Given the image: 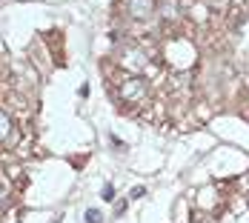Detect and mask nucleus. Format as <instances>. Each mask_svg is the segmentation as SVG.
I'll return each mask as SVG.
<instances>
[{"instance_id": "1", "label": "nucleus", "mask_w": 249, "mask_h": 223, "mask_svg": "<svg viewBox=\"0 0 249 223\" xmlns=\"http://www.w3.org/2000/svg\"><path fill=\"white\" fill-rule=\"evenodd\" d=\"M109 89L115 92L118 103H124L129 109H141L152 100V89H149V80L143 74H132V72H118L112 77Z\"/></svg>"}, {"instance_id": "2", "label": "nucleus", "mask_w": 249, "mask_h": 223, "mask_svg": "<svg viewBox=\"0 0 249 223\" xmlns=\"http://www.w3.org/2000/svg\"><path fill=\"white\" fill-rule=\"evenodd\" d=\"M160 54H163V60L172 66V69H189L192 63H195V46L186 40V37H169V40H163V46H160Z\"/></svg>"}, {"instance_id": "3", "label": "nucleus", "mask_w": 249, "mask_h": 223, "mask_svg": "<svg viewBox=\"0 0 249 223\" xmlns=\"http://www.w3.org/2000/svg\"><path fill=\"white\" fill-rule=\"evenodd\" d=\"M121 9L126 12V17L141 23V20H149L152 15L158 12V0H124Z\"/></svg>"}, {"instance_id": "4", "label": "nucleus", "mask_w": 249, "mask_h": 223, "mask_svg": "<svg viewBox=\"0 0 249 223\" xmlns=\"http://www.w3.org/2000/svg\"><path fill=\"white\" fill-rule=\"evenodd\" d=\"M18 140V126L9 109H0V146H12Z\"/></svg>"}, {"instance_id": "5", "label": "nucleus", "mask_w": 249, "mask_h": 223, "mask_svg": "<svg viewBox=\"0 0 249 223\" xmlns=\"http://www.w3.org/2000/svg\"><path fill=\"white\" fill-rule=\"evenodd\" d=\"M6 203H9V183H6V177L0 174V212L6 209Z\"/></svg>"}, {"instance_id": "6", "label": "nucleus", "mask_w": 249, "mask_h": 223, "mask_svg": "<svg viewBox=\"0 0 249 223\" xmlns=\"http://www.w3.org/2000/svg\"><path fill=\"white\" fill-rule=\"evenodd\" d=\"M103 221V215H100L98 209H89V212H86V223H100Z\"/></svg>"}, {"instance_id": "7", "label": "nucleus", "mask_w": 249, "mask_h": 223, "mask_svg": "<svg viewBox=\"0 0 249 223\" xmlns=\"http://www.w3.org/2000/svg\"><path fill=\"white\" fill-rule=\"evenodd\" d=\"M115 198V189L112 186H103V200H112Z\"/></svg>"}]
</instances>
